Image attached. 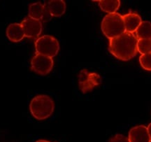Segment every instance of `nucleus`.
Masks as SVG:
<instances>
[{"instance_id":"obj_1","label":"nucleus","mask_w":151,"mask_h":142,"mask_svg":"<svg viewBox=\"0 0 151 142\" xmlns=\"http://www.w3.org/2000/svg\"><path fill=\"white\" fill-rule=\"evenodd\" d=\"M138 39L132 33L125 32L109 40V50L117 59L129 61L137 54Z\"/></svg>"},{"instance_id":"obj_2","label":"nucleus","mask_w":151,"mask_h":142,"mask_svg":"<svg viewBox=\"0 0 151 142\" xmlns=\"http://www.w3.org/2000/svg\"><path fill=\"white\" fill-rule=\"evenodd\" d=\"M55 109V103L51 97L46 94L35 97L29 105V111L34 118L43 120L49 118Z\"/></svg>"},{"instance_id":"obj_3","label":"nucleus","mask_w":151,"mask_h":142,"mask_svg":"<svg viewBox=\"0 0 151 142\" xmlns=\"http://www.w3.org/2000/svg\"><path fill=\"white\" fill-rule=\"evenodd\" d=\"M103 34L110 40L125 32L122 16L118 13L106 15L101 24Z\"/></svg>"},{"instance_id":"obj_4","label":"nucleus","mask_w":151,"mask_h":142,"mask_svg":"<svg viewBox=\"0 0 151 142\" xmlns=\"http://www.w3.org/2000/svg\"><path fill=\"white\" fill-rule=\"evenodd\" d=\"M35 49L37 54L52 58L59 52L60 43L52 36L44 35L35 41Z\"/></svg>"},{"instance_id":"obj_5","label":"nucleus","mask_w":151,"mask_h":142,"mask_svg":"<svg viewBox=\"0 0 151 142\" xmlns=\"http://www.w3.org/2000/svg\"><path fill=\"white\" fill-rule=\"evenodd\" d=\"M101 83V76L95 72H90L87 69L81 70L78 74V86L83 93L92 91L95 87Z\"/></svg>"},{"instance_id":"obj_6","label":"nucleus","mask_w":151,"mask_h":142,"mask_svg":"<svg viewBox=\"0 0 151 142\" xmlns=\"http://www.w3.org/2000/svg\"><path fill=\"white\" fill-rule=\"evenodd\" d=\"M54 61L50 57L36 53L31 60V69L34 72L45 76L52 71Z\"/></svg>"},{"instance_id":"obj_7","label":"nucleus","mask_w":151,"mask_h":142,"mask_svg":"<svg viewBox=\"0 0 151 142\" xmlns=\"http://www.w3.org/2000/svg\"><path fill=\"white\" fill-rule=\"evenodd\" d=\"M20 25L24 31V36L27 38L37 39L42 32V22L29 17L24 18Z\"/></svg>"},{"instance_id":"obj_8","label":"nucleus","mask_w":151,"mask_h":142,"mask_svg":"<svg viewBox=\"0 0 151 142\" xmlns=\"http://www.w3.org/2000/svg\"><path fill=\"white\" fill-rule=\"evenodd\" d=\"M28 14L29 18L44 22H48L52 18L44 4H42L41 2L30 4L28 9Z\"/></svg>"},{"instance_id":"obj_9","label":"nucleus","mask_w":151,"mask_h":142,"mask_svg":"<svg viewBox=\"0 0 151 142\" xmlns=\"http://www.w3.org/2000/svg\"><path fill=\"white\" fill-rule=\"evenodd\" d=\"M129 142H151L147 127L137 125L132 128L128 134Z\"/></svg>"},{"instance_id":"obj_10","label":"nucleus","mask_w":151,"mask_h":142,"mask_svg":"<svg viewBox=\"0 0 151 142\" xmlns=\"http://www.w3.org/2000/svg\"><path fill=\"white\" fill-rule=\"evenodd\" d=\"M122 18L124 20L125 31L132 34L137 31V28L142 22L141 16L137 13L129 12L122 16Z\"/></svg>"},{"instance_id":"obj_11","label":"nucleus","mask_w":151,"mask_h":142,"mask_svg":"<svg viewBox=\"0 0 151 142\" xmlns=\"http://www.w3.org/2000/svg\"><path fill=\"white\" fill-rule=\"evenodd\" d=\"M45 6L52 17H60L65 13L66 3L63 0H50L45 1Z\"/></svg>"},{"instance_id":"obj_12","label":"nucleus","mask_w":151,"mask_h":142,"mask_svg":"<svg viewBox=\"0 0 151 142\" xmlns=\"http://www.w3.org/2000/svg\"><path fill=\"white\" fill-rule=\"evenodd\" d=\"M6 36L12 42H19L25 37L21 25L20 23H12L6 29Z\"/></svg>"},{"instance_id":"obj_13","label":"nucleus","mask_w":151,"mask_h":142,"mask_svg":"<svg viewBox=\"0 0 151 142\" xmlns=\"http://www.w3.org/2000/svg\"><path fill=\"white\" fill-rule=\"evenodd\" d=\"M98 2H99L100 9L104 12L108 13L109 14L116 13V11L118 10L120 6V1L118 0H111V1L101 0Z\"/></svg>"},{"instance_id":"obj_14","label":"nucleus","mask_w":151,"mask_h":142,"mask_svg":"<svg viewBox=\"0 0 151 142\" xmlns=\"http://www.w3.org/2000/svg\"><path fill=\"white\" fill-rule=\"evenodd\" d=\"M138 39H151V22L143 21L135 32Z\"/></svg>"},{"instance_id":"obj_15","label":"nucleus","mask_w":151,"mask_h":142,"mask_svg":"<svg viewBox=\"0 0 151 142\" xmlns=\"http://www.w3.org/2000/svg\"><path fill=\"white\" fill-rule=\"evenodd\" d=\"M137 51L141 55L150 53L151 40L150 39H138Z\"/></svg>"},{"instance_id":"obj_16","label":"nucleus","mask_w":151,"mask_h":142,"mask_svg":"<svg viewBox=\"0 0 151 142\" xmlns=\"http://www.w3.org/2000/svg\"><path fill=\"white\" fill-rule=\"evenodd\" d=\"M139 63L143 69L146 71H151V53L141 55L139 57Z\"/></svg>"},{"instance_id":"obj_17","label":"nucleus","mask_w":151,"mask_h":142,"mask_svg":"<svg viewBox=\"0 0 151 142\" xmlns=\"http://www.w3.org/2000/svg\"><path fill=\"white\" fill-rule=\"evenodd\" d=\"M108 142H129V141H128V138L124 137L122 134H116V135L110 138Z\"/></svg>"},{"instance_id":"obj_18","label":"nucleus","mask_w":151,"mask_h":142,"mask_svg":"<svg viewBox=\"0 0 151 142\" xmlns=\"http://www.w3.org/2000/svg\"><path fill=\"white\" fill-rule=\"evenodd\" d=\"M147 129H148V132L149 136H150V137L151 139V123L148 125V126L147 127Z\"/></svg>"},{"instance_id":"obj_19","label":"nucleus","mask_w":151,"mask_h":142,"mask_svg":"<svg viewBox=\"0 0 151 142\" xmlns=\"http://www.w3.org/2000/svg\"><path fill=\"white\" fill-rule=\"evenodd\" d=\"M36 142H50L48 141H46V140H43V139H41V140H38Z\"/></svg>"},{"instance_id":"obj_20","label":"nucleus","mask_w":151,"mask_h":142,"mask_svg":"<svg viewBox=\"0 0 151 142\" xmlns=\"http://www.w3.org/2000/svg\"><path fill=\"white\" fill-rule=\"evenodd\" d=\"M150 40H151V39H150Z\"/></svg>"}]
</instances>
